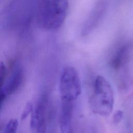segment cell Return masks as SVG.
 Here are the masks:
<instances>
[{
  "label": "cell",
  "mask_w": 133,
  "mask_h": 133,
  "mask_svg": "<svg viewBox=\"0 0 133 133\" xmlns=\"http://www.w3.org/2000/svg\"><path fill=\"white\" fill-rule=\"evenodd\" d=\"M1 73H0V82H1V85L2 86L3 83H4L6 77H7V70L6 66L5 64L1 62Z\"/></svg>",
  "instance_id": "obj_10"
},
{
  "label": "cell",
  "mask_w": 133,
  "mask_h": 133,
  "mask_svg": "<svg viewBox=\"0 0 133 133\" xmlns=\"http://www.w3.org/2000/svg\"><path fill=\"white\" fill-rule=\"evenodd\" d=\"M131 46L126 44L121 46L114 53L109 62V65L115 71L122 69L127 64L130 56Z\"/></svg>",
  "instance_id": "obj_7"
},
{
  "label": "cell",
  "mask_w": 133,
  "mask_h": 133,
  "mask_svg": "<svg viewBox=\"0 0 133 133\" xmlns=\"http://www.w3.org/2000/svg\"><path fill=\"white\" fill-rule=\"evenodd\" d=\"M59 89L61 101L74 102L81 93L80 79L77 70L72 66L62 69L59 79Z\"/></svg>",
  "instance_id": "obj_3"
},
{
  "label": "cell",
  "mask_w": 133,
  "mask_h": 133,
  "mask_svg": "<svg viewBox=\"0 0 133 133\" xmlns=\"http://www.w3.org/2000/svg\"><path fill=\"white\" fill-rule=\"evenodd\" d=\"M33 109V107L31 102H28L25 104L24 108L22 111V113L21 114V119L24 120L26 119V118L30 115V114L32 113Z\"/></svg>",
  "instance_id": "obj_9"
},
{
  "label": "cell",
  "mask_w": 133,
  "mask_h": 133,
  "mask_svg": "<svg viewBox=\"0 0 133 133\" xmlns=\"http://www.w3.org/2000/svg\"><path fill=\"white\" fill-rule=\"evenodd\" d=\"M74 102L61 101L59 117L60 133H73Z\"/></svg>",
  "instance_id": "obj_6"
},
{
  "label": "cell",
  "mask_w": 133,
  "mask_h": 133,
  "mask_svg": "<svg viewBox=\"0 0 133 133\" xmlns=\"http://www.w3.org/2000/svg\"><path fill=\"white\" fill-rule=\"evenodd\" d=\"M123 117V112L121 110L117 111L114 114L113 117V123L114 124L119 123L122 119Z\"/></svg>",
  "instance_id": "obj_11"
},
{
  "label": "cell",
  "mask_w": 133,
  "mask_h": 133,
  "mask_svg": "<svg viewBox=\"0 0 133 133\" xmlns=\"http://www.w3.org/2000/svg\"><path fill=\"white\" fill-rule=\"evenodd\" d=\"M114 102V92L109 82L102 75L97 76L89 100L90 110L96 114L108 116L112 112Z\"/></svg>",
  "instance_id": "obj_2"
},
{
  "label": "cell",
  "mask_w": 133,
  "mask_h": 133,
  "mask_svg": "<svg viewBox=\"0 0 133 133\" xmlns=\"http://www.w3.org/2000/svg\"><path fill=\"white\" fill-rule=\"evenodd\" d=\"M18 127V120L15 118H12L6 124L1 133H17Z\"/></svg>",
  "instance_id": "obj_8"
},
{
  "label": "cell",
  "mask_w": 133,
  "mask_h": 133,
  "mask_svg": "<svg viewBox=\"0 0 133 133\" xmlns=\"http://www.w3.org/2000/svg\"><path fill=\"white\" fill-rule=\"evenodd\" d=\"M68 9V0H42L37 11L38 25L46 30L58 29L64 22Z\"/></svg>",
  "instance_id": "obj_1"
},
{
  "label": "cell",
  "mask_w": 133,
  "mask_h": 133,
  "mask_svg": "<svg viewBox=\"0 0 133 133\" xmlns=\"http://www.w3.org/2000/svg\"><path fill=\"white\" fill-rule=\"evenodd\" d=\"M24 79L23 67L19 63H16L12 66L10 73L1 86L0 94L1 107L7 97L16 92L22 85Z\"/></svg>",
  "instance_id": "obj_5"
},
{
  "label": "cell",
  "mask_w": 133,
  "mask_h": 133,
  "mask_svg": "<svg viewBox=\"0 0 133 133\" xmlns=\"http://www.w3.org/2000/svg\"><path fill=\"white\" fill-rule=\"evenodd\" d=\"M48 96L43 92L38 97L31 113L30 127L35 133H45L48 107Z\"/></svg>",
  "instance_id": "obj_4"
}]
</instances>
